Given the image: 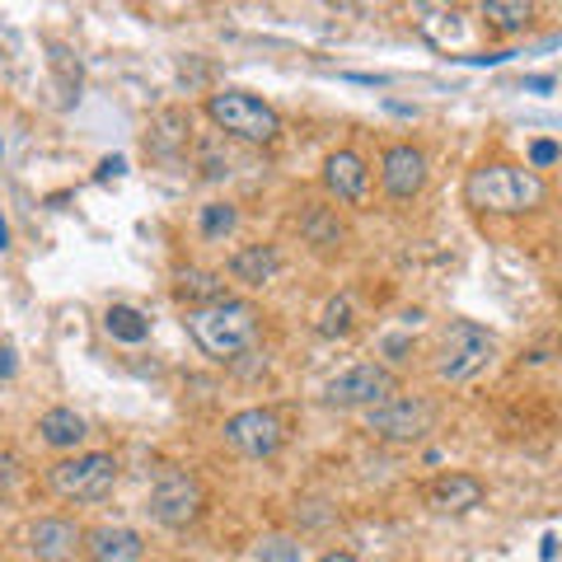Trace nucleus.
<instances>
[{
  "mask_svg": "<svg viewBox=\"0 0 562 562\" xmlns=\"http://www.w3.org/2000/svg\"><path fill=\"white\" fill-rule=\"evenodd\" d=\"M188 333L198 338V347L206 351V357L235 361V357H244V351H254L262 319H258V310L249 301L225 295V301H216V305L188 310Z\"/></svg>",
  "mask_w": 562,
  "mask_h": 562,
  "instance_id": "nucleus-1",
  "label": "nucleus"
},
{
  "mask_svg": "<svg viewBox=\"0 0 562 562\" xmlns=\"http://www.w3.org/2000/svg\"><path fill=\"white\" fill-rule=\"evenodd\" d=\"M525 90H535V94H549V90H553V76H530V80H525Z\"/></svg>",
  "mask_w": 562,
  "mask_h": 562,
  "instance_id": "nucleus-28",
  "label": "nucleus"
},
{
  "mask_svg": "<svg viewBox=\"0 0 562 562\" xmlns=\"http://www.w3.org/2000/svg\"><path fill=\"white\" fill-rule=\"evenodd\" d=\"M479 10L497 33H525L535 20V0H479Z\"/></svg>",
  "mask_w": 562,
  "mask_h": 562,
  "instance_id": "nucleus-18",
  "label": "nucleus"
},
{
  "mask_svg": "<svg viewBox=\"0 0 562 562\" xmlns=\"http://www.w3.org/2000/svg\"><path fill=\"white\" fill-rule=\"evenodd\" d=\"M38 431H43V441L52 450H76L85 436H90V427H85V417L76 408H47L43 422H38Z\"/></svg>",
  "mask_w": 562,
  "mask_h": 562,
  "instance_id": "nucleus-17",
  "label": "nucleus"
},
{
  "mask_svg": "<svg viewBox=\"0 0 562 562\" xmlns=\"http://www.w3.org/2000/svg\"><path fill=\"white\" fill-rule=\"evenodd\" d=\"M198 231H202V239H211V244L231 239V235L239 231V211H235L231 202H206V206L198 211Z\"/></svg>",
  "mask_w": 562,
  "mask_h": 562,
  "instance_id": "nucleus-20",
  "label": "nucleus"
},
{
  "mask_svg": "<svg viewBox=\"0 0 562 562\" xmlns=\"http://www.w3.org/2000/svg\"><path fill=\"white\" fill-rule=\"evenodd\" d=\"M446 5H460V0H446Z\"/></svg>",
  "mask_w": 562,
  "mask_h": 562,
  "instance_id": "nucleus-33",
  "label": "nucleus"
},
{
  "mask_svg": "<svg viewBox=\"0 0 562 562\" xmlns=\"http://www.w3.org/2000/svg\"><path fill=\"white\" fill-rule=\"evenodd\" d=\"M202 506H206V492L202 483L192 479V473L183 469H160V479H155L150 487V520H160L165 530H188L192 520L202 516Z\"/></svg>",
  "mask_w": 562,
  "mask_h": 562,
  "instance_id": "nucleus-7",
  "label": "nucleus"
},
{
  "mask_svg": "<svg viewBox=\"0 0 562 562\" xmlns=\"http://www.w3.org/2000/svg\"><path fill=\"white\" fill-rule=\"evenodd\" d=\"M47 487L61 502H103L117 487V460L113 454H76L47 469Z\"/></svg>",
  "mask_w": 562,
  "mask_h": 562,
  "instance_id": "nucleus-6",
  "label": "nucleus"
},
{
  "mask_svg": "<svg viewBox=\"0 0 562 562\" xmlns=\"http://www.w3.org/2000/svg\"><path fill=\"white\" fill-rule=\"evenodd\" d=\"M127 169V160H122V155H109V160L99 165V183H109V179H117V173Z\"/></svg>",
  "mask_w": 562,
  "mask_h": 562,
  "instance_id": "nucleus-26",
  "label": "nucleus"
},
{
  "mask_svg": "<svg viewBox=\"0 0 562 562\" xmlns=\"http://www.w3.org/2000/svg\"><path fill=\"white\" fill-rule=\"evenodd\" d=\"M80 543H85V530L66 516H43L29 530V553L38 562H76Z\"/></svg>",
  "mask_w": 562,
  "mask_h": 562,
  "instance_id": "nucleus-11",
  "label": "nucleus"
},
{
  "mask_svg": "<svg viewBox=\"0 0 562 562\" xmlns=\"http://www.w3.org/2000/svg\"><path fill=\"white\" fill-rule=\"evenodd\" d=\"M305 235L314 249H338L342 244V225L328 221V211H314V216H305Z\"/></svg>",
  "mask_w": 562,
  "mask_h": 562,
  "instance_id": "nucleus-22",
  "label": "nucleus"
},
{
  "mask_svg": "<svg viewBox=\"0 0 562 562\" xmlns=\"http://www.w3.org/2000/svg\"><path fill=\"white\" fill-rule=\"evenodd\" d=\"M464 198L473 211H492V216H525V211L543 206L549 183L535 169H516V165H479L464 183Z\"/></svg>",
  "mask_w": 562,
  "mask_h": 562,
  "instance_id": "nucleus-2",
  "label": "nucleus"
},
{
  "mask_svg": "<svg viewBox=\"0 0 562 562\" xmlns=\"http://www.w3.org/2000/svg\"><path fill=\"white\" fill-rule=\"evenodd\" d=\"M487 487L473 479V473H441L431 487H427V506L441 516H464L473 506H483Z\"/></svg>",
  "mask_w": 562,
  "mask_h": 562,
  "instance_id": "nucleus-12",
  "label": "nucleus"
},
{
  "mask_svg": "<svg viewBox=\"0 0 562 562\" xmlns=\"http://www.w3.org/2000/svg\"><path fill=\"white\" fill-rule=\"evenodd\" d=\"M80 549L90 553V562H146V539L127 525H99L85 535Z\"/></svg>",
  "mask_w": 562,
  "mask_h": 562,
  "instance_id": "nucleus-13",
  "label": "nucleus"
},
{
  "mask_svg": "<svg viewBox=\"0 0 562 562\" xmlns=\"http://www.w3.org/2000/svg\"><path fill=\"white\" fill-rule=\"evenodd\" d=\"M225 441H231L239 454L249 460H272L286 441V422H281L272 408H244L225 422Z\"/></svg>",
  "mask_w": 562,
  "mask_h": 562,
  "instance_id": "nucleus-9",
  "label": "nucleus"
},
{
  "mask_svg": "<svg viewBox=\"0 0 562 562\" xmlns=\"http://www.w3.org/2000/svg\"><path fill=\"white\" fill-rule=\"evenodd\" d=\"M254 558H258V562H301V543L286 539V535H272V539L258 543Z\"/></svg>",
  "mask_w": 562,
  "mask_h": 562,
  "instance_id": "nucleus-23",
  "label": "nucleus"
},
{
  "mask_svg": "<svg viewBox=\"0 0 562 562\" xmlns=\"http://www.w3.org/2000/svg\"><path fill=\"white\" fill-rule=\"evenodd\" d=\"M390 394H398L394 371H384V366H351V371L328 380L324 403L328 408H375Z\"/></svg>",
  "mask_w": 562,
  "mask_h": 562,
  "instance_id": "nucleus-8",
  "label": "nucleus"
},
{
  "mask_svg": "<svg viewBox=\"0 0 562 562\" xmlns=\"http://www.w3.org/2000/svg\"><path fill=\"white\" fill-rule=\"evenodd\" d=\"M497 351V338L487 328H479L473 319H454L446 333H441V351H436V375L446 384H464L483 371Z\"/></svg>",
  "mask_w": 562,
  "mask_h": 562,
  "instance_id": "nucleus-4",
  "label": "nucleus"
},
{
  "mask_svg": "<svg viewBox=\"0 0 562 562\" xmlns=\"http://www.w3.org/2000/svg\"><path fill=\"white\" fill-rule=\"evenodd\" d=\"M380 351H384V357H390L394 366H403V361L413 357V338H403V333H390V338L380 342Z\"/></svg>",
  "mask_w": 562,
  "mask_h": 562,
  "instance_id": "nucleus-24",
  "label": "nucleus"
},
{
  "mask_svg": "<svg viewBox=\"0 0 562 562\" xmlns=\"http://www.w3.org/2000/svg\"><path fill=\"white\" fill-rule=\"evenodd\" d=\"M277 272H281V254L272 244H249V249L231 254V277L239 286H268Z\"/></svg>",
  "mask_w": 562,
  "mask_h": 562,
  "instance_id": "nucleus-15",
  "label": "nucleus"
},
{
  "mask_svg": "<svg viewBox=\"0 0 562 562\" xmlns=\"http://www.w3.org/2000/svg\"><path fill=\"white\" fill-rule=\"evenodd\" d=\"M324 188L338 202H361L366 188H371V169H366L357 150H333L324 160Z\"/></svg>",
  "mask_w": 562,
  "mask_h": 562,
  "instance_id": "nucleus-14",
  "label": "nucleus"
},
{
  "mask_svg": "<svg viewBox=\"0 0 562 562\" xmlns=\"http://www.w3.org/2000/svg\"><path fill=\"white\" fill-rule=\"evenodd\" d=\"M103 328H109L117 342H132V347L150 338V319L140 310H132V305H109V314H103Z\"/></svg>",
  "mask_w": 562,
  "mask_h": 562,
  "instance_id": "nucleus-19",
  "label": "nucleus"
},
{
  "mask_svg": "<svg viewBox=\"0 0 562 562\" xmlns=\"http://www.w3.org/2000/svg\"><path fill=\"white\" fill-rule=\"evenodd\" d=\"M14 375V347L5 342V347H0V380H10Z\"/></svg>",
  "mask_w": 562,
  "mask_h": 562,
  "instance_id": "nucleus-27",
  "label": "nucleus"
},
{
  "mask_svg": "<svg viewBox=\"0 0 562 562\" xmlns=\"http://www.w3.org/2000/svg\"><path fill=\"white\" fill-rule=\"evenodd\" d=\"M319 333H324V338H347V333H351V301H347V295H333V301L324 305Z\"/></svg>",
  "mask_w": 562,
  "mask_h": 562,
  "instance_id": "nucleus-21",
  "label": "nucleus"
},
{
  "mask_svg": "<svg viewBox=\"0 0 562 562\" xmlns=\"http://www.w3.org/2000/svg\"><path fill=\"white\" fill-rule=\"evenodd\" d=\"M206 117L216 122L225 136L235 140H249V146H272L277 132H281V117L272 103H262L249 90H221L206 99Z\"/></svg>",
  "mask_w": 562,
  "mask_h": 562,
  "instance_id": "nucleus-3",
  "label": "nucleus"
},
{
  "mask_svg": "<svg viewBox=\"0 0 562 562\" xmlns=\"http://www.w3.org/2000/svg\"><path fill=\"white\" fill-rule=\"evenodd\" d=\"M319 562H361V558H357V553H338V549H333V553H324Z\"/></svg>",
  "mask_w": 562,
  "mask_h": 562,
  "instance_id": "nucleus-29",
  "label": "nucleus"
},
{
  "mask_svg": "<svg viewBox=\"0 0 562 562\" xmlns=\"http://www.w3.org/2000/svg\"><path fill=\"white\" fill-rule=\"evenodd\" d=\"M431 427H436V408L417 394H390L366 413V431H371L375 441H390V446H417Z\"/></svg>",
  "mask_w": 562,
  "mask_h": 562,
  "instance_id": "nucleus-5",
  "label": "nucleus"
},
{
  "mask_svg": "<svg viewBox=\"0 0 562 562\" xmlns=\"http://www.w3.org/2000/svg\"><path fill=\"white\" fill-rule=\"evenodd\" d=\"M558 160V146H553V140H535V146H530V169H549Z\"/></svg>",
  "mask_w": 562,
  "mask_h": 562,
  "instance_id": "nucleus-25",
  "label": "nucleus"
},
{
  "mask_svg": "<svg viewBox=\"0 0 562 562\" xmlns=\"http://www.w3.org/2000/svg\"><path fill=\"white\" fill-rule=\"evenodd\" d=\"M333 5H357V0H333Z\"/></svg>",
  "mask_w": 562,
  "mask_h": 562,
  "instance_id": "nucleus-32",
  "label": "nucleus"
},
{
  "mask_svg": "<svg viewBox=\"0 0 562 562\" xmlns=\"http://www.w3.org/2000/svg\"><path fill=\"white\" fill-rule=\"evenodd\" d=\"M173 295H179L188 310L216 305V301H225V277L221 272H202V268H183L179 281H173Z\"/></svg>",
  "mask_w": 562,
  "mask_h": 562,
  "instance_id": "nucleus-16",
  "label": "nucleus"
},
{
  "mask_svg": "<svg viewBox=\"0 0 562 562\" xmlns=\"http://www.w3.org/2000/svg\"><path fill=\"white\" fill-rule=\"evenodd\" d=\"M0 249H10V225H5V216H0Z\"/></svg>",
  "mask_w": 562,
  "mask_h": 562,
  "instance_id": "nucleus-31",
  "label": "nucleus"
},
{
  "mask_svg": "<svg viewBox=\"0 0 562 562\" xmlns=\"http://www.w3.org/2000/svg\"><path fill=\"white\" fill-rule=\"evenodd\" d=\"M553 553H558V539H553V535H543V562H553Z\"/></svg>",
  "mask_w": 562,
  "mask_h": 562,
  "instance_id": "nucleus-30",
  "label": "nucleus"
},
{
  "mask_svg": "<svg viewBox=\"0 0 562 562\" xmlns=\"http://www.w3.org/2000/svg\"><path fill=\"white\" fill-rule=\"evenodd\" d=\"M380 183L394 202H413L427 188V155L417 146H390L380 160Z\"/></svg>",
  "mask_w": 562,
  "mask_h": 562,
  "instance_id": "nucleus-10",
  "label": "nucleus"
}]
</instances>
